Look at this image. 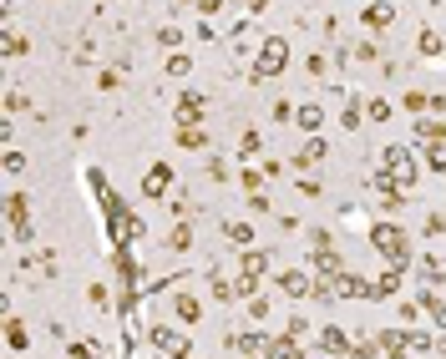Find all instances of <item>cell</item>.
Listing matches in <instances>:
<instances>
[{"mask_svg": "<svg viewBox=\"0 0 446 359\" xmlns=\"http://www.w3.org/2000/svg\"><path fill=\"white\" fill-rule=\"evenodd\" d=\"M370 248H375L391 268H411V233H406L400 223H375V228H370Z\"/></svg>", "mask_w": 446, "mask_h": 359, "instance_id": "cell-1", "label": "cell"}, {"mask_svg": "<svg viewBox=\"0 0 446 359\" xmlns=\"http://www.w3.org/2000/svg\"><path fill=\"white\" fill-rule=\"evenodd\" d=\"M289 66V41L284 36H264V46H259V61H253V87H259V81H269V76H279Z\"/></svg>", "mask_w": 446, "mask_h": 359, "instance_id": "cell-2", "label": "cell"}, {"mask_svg": "<svg viewBox=\"0 0 446 359\" xmlns=\"http://www.w3.org/2000/svg\"><path fill=\"white\" fill-rule=\"evenodd\" d=\"M380 162H386V173H391L400 187H416L421 167H416V152H411V147H386V152H380Z\"/></svg>", "mask_w": 446, "mask_h": 359, "instance_id": "cell-3", "label": "cell"}, {"mask_svg": "<svg viewBox=\"0 0 446 359\" xmlns=\"http://www.w3.org/2000/svg\"><path fill=\"white\" fill-rule=\"evenodd\" d=\"M6 218H11V238H15V243H31V238H36V223H31V203H26V193H11V198H6Z\"/></svg>", "mask_w": 446, "mask_h": 359, "instance_id": "cell-4", "label": "cell"}, {"mask_svg": "<svg viewBox=\"0 0 446 359\" xmlns=\"http://www.w3.org/2000/svg\"><path fill=\"white\" fill-rule=\"evenodd\" d=\"M147 339H153V349H162V354H173V359H193V344H188L183 334H173V329H162V324H153V329H147Z\"/></svg>", "mask_w": 446, "mask_h": 359, "instance_id": "cell-5", "label": "cell"}, {"mask_svg": "<svg viewBox=\"0 0 446 359\" xmlns=\"http://www.w3.org/2000/svg\"><path fill=\"white\" fill-rule=\"evenodd\" d=\"M167 187H173V167H167V162H153V167L142 173V198H162Z\"/></svg>", "mask_w": 446, "mask_h": 359, "instance_id": "cell-6", "label": "cell"}, {"mask_svg": "<svg viewBox=\"0 0 446 359\" xmlns=\"http://www.w3.org/2000/svg\"><path fill=\"white\" fill-rule=\"evenodd\" d=\"M203 107H208V96H203V91H183L173 122H178V126H198V122H203Z\"/></svg>", "mask_w": 446, "mask_h": 359, "instance_id": "cell-7", "label": "cell"}, {"mask_svg": "<svg viewBox=\"0 0 446 359\" xmlns=\"http://www.w3.org/2000/svg\"><path fill=\"white\" fill-rule=\"evenodd\" d=\"M325 157H330V142H325V137H305V147L294 152V167H300V173H309V167H320Z\"/></svg>", "mask_w": 446, "mask_h": 359, "instance_id": "cell-8", "label": "cell"}, {"mask_svg": "<svg viewBox=\"0 0 446 359\" xmlns=\"http://www.w3.org/2000/svg\"><path fill=\"white\" fill-rule=\"evenodd\" d=\"M274 284H279V293H289V299H309V293H314V284H309L305 268H289V273H279Z\"/></svg>", "mask_w": 446, "mask_h": 359, "instance_id": "cell-9", "label": "cell"}, {"mask_svg": "<svg viewBox=\"0 0 446 359\" xmlns=\"http://www.w3.org/2000/svg\"><path fill=\"white\" fill-rule=\"evenodd\" d=\"M416 279L426 284V288H441L446 284V263L436 258V253H421V258H416Z\"/></svg>", "mask_w": 446, "mask_h": 359, "instance_id": "cell-10", "label": "cell"}, {"mask_svg": "<svg viewBox=\"0 0 446 359\" xmlns=\"http://www.w3.org/2000/svg\"><path fill=\"white\" fill-rule=\"evenodd\" d=\"M416 142H421V147L446 142V122H441V117H416Z\"/></svg>", "mask_w": 446, "mask_h": 359, "instance_id": "cell-11", "label": "cell"}, {"mask_svg": "<svg viewBox=\"0 0 446 359\" xmlns=\"http://www.w3.org/2000/svg\"><path fill=\"white\" fill-rule=\"evenodd\" d=\"M294 122H300L309 137H320V126H325V107H320V101H300V112H294Z\"/></svg>", "mask_w": 446, "mask_h": 359, "instance_id": "cell-12", "label": "cell"}, {"mask_svg": "<svg viewBox=\"0 0 446 359\" xmlns=\"http://www.w3.org/2000/svg\"><path fill=\"white\" fill-rule=\"evenodd\" d=\"M173 314H178V324H198L203 319V299H198V293H178Z\"/></svg>", "mask_w": 446, "mask_h": 359, "instance_id": "cell-13", "label": "cell"}, {"mask_svg": "<svg viewBox=\"0 0 446 359\" xmlns=\"http://www.w3.org/2000/svg\"><path fill=\"white\" fill-rule=\"evenodd\" d=\"M350 344H355V339H345V329H335V324H325V329H320V349H325V354H340V359H345V354H350Z\"/></svg>", "mask_w": 446, "mask_h": 359, "instance_id": "cell-14", "label": "cell"}, {"mask_svg": "<svg viewBox=\"0 0 446 359\" xmlns=\"http://www.w3.org/2000/svg\"><path fill=\"white\" fill-rule=\"evenodd\" d=\"M400 273H406V268H386V273L370 284V299H391V293L400 288Z\"/></svg>", "mask_w": 446, "mask_h": 359, "instance_id": "cell-15", "label": "cell"}, {"mask_svg": "<svg viewBox=\"0 0 446 359\" xmlns=\"http://www.w3.org/2000/svg\"><path fill=\"white\" fill-rule=\"evenodd\" d=\"M228 349H239V354H264L269 339H264V334H228Z\"/></svg>", "mask_w": 446, "mask_h": 359, "instance_id": "cell-16", "label": "cell"}, {"mask_svg": "<svg viewBox=\"0 0 446 359\" xmlns=\"http://www.w3.org/2000/svg\"><path fill=\"white\" fill-rule=\"evenodd\" d=\"M223 238H228V248H249L253 243V223H223Z\"/></svg>", "mask_w": 446, "mask_h": 359, "instance_id": "cell-17", "label": "cell"}, {"mask_svg": "<svg viewBox=\"0 0 446 359\" xmlns=\"http://www.w3.org/2000/svg\"><path fill=\"white\" fill-rule=\"evenodd\" d=\"M264 359H305L300 354V344L289 339V334H279V339H269V349H264Z\"/></svg>", "mask_w": 446, "mask_h": 359, "instance_id": "cell-18", "label": "cell"}, {"mask_svg": "<svg viewBox=\"0 0 446 359\" xmlns=\"http://www.w3.org/2000/svg\"><path fill=\"white\" fill-rule=\"evenodd\" d=\"M178 147H183V152H203L208 132H203V126H178Z\"/></svg>", "mask_w": 446, "mask_h": 359, "instance_id": "cell-19", "label": "cell"}, {"mask_svg": "<svg viewBox=\"0 0 446 359\" xmlns=\"http://www.w3.org/2000/svg\"><path fill=\"white\" fill-rule=\"evenodd\" d=\"M391 15H396V6H391V0H380V6L365 10V26H370V31H386V26H391Z\"/></svg>", "mask_w": 446, "mask_h": 359, "instance_id": "cell-20", "label": "cell"}, {"mask_svg": "<svg viewBox=\"0 0 446 359\" xmlns=\"http://www.w3.org/2000/svg\"><path fill=\"white\" fill-rule=\"evenodd\" d=\"M6 344H11L15 354H20V349H26V344H31V334H26V324H20V319H15V314H11V319H6Z\"/></svg>", "mask_w": 446, "mask_h": 359, "instance_id": "cell-21", "label": "cell"}, {"mask_svg": "<svg viewBox=\"0 0 446 359\" xmlns=\"http://www.w3.org/2000/svg\"><path fill=\"white\" fill-rule=\"evenodd\" d=\"M421 309L431 314V324H441V329H446V304L436 299V288H426V293H421Z\"/></svg>", "mask_w": 446, "mask_h": 359, "instance_id": "cell-22", "label": "cell"}, {"mask_svg": "<svg viewBox=\"0 0 446 359\" xmlns=\"http://www.w3.org/2000/svg\"><path fill=\"white\" fill-rule=\"evenodd\" d=\"M416 46H421V56H446V41L426 26V31H421V41H416Z\"/></svg>", "mask_w": 446, "mask_h": 359, "instance_id": "cell-23", "label": "cell"}, {"mask_svg": "<svg viewBox=\"0 0 446 359\" xmlns=\"http://www.w3.org/2000/svg\"><path fill=\"white\" fill-rule=\"evenodd\" d=\"M340 126H345V132H360V96L355 91L345 96V117H340Z\"/></svg>", "mask_w": 446, "mask_h": 359, "instance_id": "cell-24", "label": "cell"}, {"mask_svg": "<svg viewBox=\"0 0 446 359\" xmlns=\"http://www.w3.org/2000/svg\"><path fill=\"white\" fill-rule=\"evenodd\" d=\"M167 248H173V253H188V248H193V228L178 223V228H173V238H167Z\"/></svg>", "mask_w": 446, "mask_h": 359, "instance_id": "cell-25", "label": "cell"}, {"mask_svg": "<svg viewBox=\"0 0 446 359\" xmlns=\"http://www.w3.org/2000/svg\"><path fill=\"white\" fill-rule=\"evenodd\" d=\"M421 238H446V213H426V223H421Z\"/></svg>", "mask_w": 446, "mask_h": 359, "instance_id": "cell-26", "label": "cell"}, {"mask_svg": "<svg viewBox=\"0 0 446 359\" xmlns=\"http://www.w3.org/2000/svg\"><path fill=\"white\" fill-rule=\"evenodd\" d=\"M269 268V253H244V279H259Z\"/></svg>", "mask_w": 446, "mask_h": 359, "instance_id": "cell-27", "label": "cell"}, {"mask_svg": "<svg viewBox=\"0 0 446 359\" xmlns=\"http://www.w3.org/2000/svg\"><path fill=\"white\" fill-rule=\"evenodd\" d=\"M426 173H446V142L426 147Z\"/></svg>", "mask_w": 446, "mask_h": 359, "instance_id": "cell-28", "label": "cell"}, {"mask_svg": "<svg viewBox=\"0 0 446 359\" xmlns=\"http://www.w3.org/2000/svg\"><path fill=\"white\" fill-rule=\"evenodd\" d=\"M183 41H188V36H183L178 26H162V31H158V46H167V51H178Z\"/></svg>", "mask_w": 446, "mask_h": 359, "instance_id": "cell-29", "label": "cell"}, {"mask_svg": "<svg viewBox=\"0 0 446 359\" xmlns=\"http://www.w3.org/2000/svg\"><path fill=\"white\" fill-rule=\"evenodd\" d=\"M305 71H309V81H325V76H330V66H325V56H320V51L305 56Z\"/></svg>", "mask_w": 446, "mask_h": 359, "instance_id": "cell-30", "label": "cell"}, {"mask_svg": "<svg viewBox=\"0 0 446 359\" xmlns=\"http://www.w3.org/2000/svg\"><path fill=\"white\" fill-rule=\"evenodd\" d=\"M400 107H406V112H431V96H426V91H406Z\"/></svg>", "mask_w": 446, "mask_h": 359, "instance_id": "cell-31", "label": "cell"}, {"mask_svg": "<svg viewBox=\"0 0 446 359\" xmlns=\"http://www.w3.org/2000/svg\"><path fill=\"white\" fill-rule=\"evenodd\" d=\"M365 112H370L365 122H375V126H380V122H391V101H380V96H375V101H370Z\"/></svg>", "mask_w": 446, "mask_h": 359, "instance_id": "cell-32", "label": "cell"}, {"mask_svg": "<svg viewBox=\"0 0 446 359\" xmlns=\"http://www.w3.org/2000/svg\"><path fill=\"white\" fill-rule=\"evenodd\" d=\"M345 359H375V339H355Z\"/></svg>", "mask_w": 446, "mask_h": 359, "instance_id": "cell-33", "label": "cell"}, {"mask_svg": "<svg viewBox=\"0 0 446 359\" xmlns=\"http://www.w3.org/2000/svg\"><path fill=\"white\" fill-rule=\"evenodd\" d=\"M294 112H300V107H294V101H284V96H279V101H274V112H269V117H274V122H294Z\"/></svg>", "mask_w": 446, "mask_h": 359, "instance_id": "cell-34", "label": "cell"}, {"mask_svg": "<svg viewBox=\"0 0 446 359\" xmlns=\"http://www.w3.org/2000/svg\"><path fill=\"white\" fill-rule=\"evenodd\" d=\"M6 56H26V36L20 31H6Z\"/></svg>", "mask_w": 446, "mask_h": 359, "instance_id": "cell-35", "label": "cell"}, {"mask_svg": "<svg viewBox=\"0 0 446 359\" xmlns=\"http://www.w3.org/2000/svg\"><path fill=\"white\" fill-rule=\"evenodd\" d=\"M284 334H289V339H305V334H309V319H300V314H294V319L284 324Z\"/></svg>", "mask_w": 446, "mask_h": 359, "instance_id": "cell-36", "label": "cell"}, {"mask_svg": "<svg viewBox=\"0 0 446 359\" xmlns=\"http://www.w3.org/2000/svg\"><path fill=\"white\" fill-rule=\"evenodd\" d=\"M97 87H102V91H117V87H122V71H112V66H107V71L97 76Z\"/></svg>", "mask_w": 446, "mask_h": 359, "instance_id": "cell-37", "label": "cell"}, {"mask_svg": "<svg viewBox=\"0 0 446 359\" xmlns=\"http://www.w3.org/2000/svg\"><path fill=\"white\" fill-rule=\"evenodd\" d=\"M253 152H259V132H244V142H239V162L253 157Z\"/></svg>", "mask_w": 446, "mask_h": 359, "instance_id": "cell-38", "label": "cell"}, {"mask_svg": "<svg viewBox=\"0 0 446 359\" xmlns=\"http://www.w3.org/2000/svg\"><path fill=\"white\" fill-rule=\"evenodd\" d=\"M188 71H193V61H188V56H173V61H167V76H188Z\"/></svg>", "mask_w": 446, "mask_h": 359, "instance_id": "cell-39", "label": "cell"}, {"mask_svg": "<svg viewBox=\"0 0 446 359\" xmlns=\"http://www.w3.org/2000/svg\"><path fill=\"white\" fill-rule=\"evenodd\" d=\"M102 344H67V359H92Z\"/></svg>", "mask_w": 446, "mask_h": 359, "instance_id": "cell-40", "label": "cell"}, {"mask_svg": "<svg viewBox=\"0 0 446 359\" xmlns=\"http://www.w3.org/2000/svg\"><path fill=\"white\" fill-rule=\"evenodd\" d=\"M6 173H26V152H15V147H11V152H6Z\"/></svg>", "mask_w": 446, "mask_h": 359, "instance_id": "cell-41", "label": "cell"}, {"mask_svg": "<svg viewBox=\"0 0 446 359\" xmlns=\"http://www.w3.org/2000/svg\"><path fill=\"white\" fill-rule=\"evenodd\" d=\"M87 299H92L97 309H107V284H92V288H87Z\"/></svg>", "mask_w": 446, "mask_h": 359, "instance_id": "cell-42", "label": "cell"}, {"mask_svg": "<svg viewBox=\"0 0 446 359\" xmlns=\"http://www.w3.org/2000/svg\"><path fill=\"white\" fill-rule=\"evenodd\" d=\"M355 56H360V61H375L380 51H375V41H360V46H355Z\"/></svg>", "mask_w": 446, "mask_h": 359, "instance_id": "cell-43", "label": "cell"}, {"mask_svg": "<svg viewBox=\"0 0 446 359\" xmlns=\"http://www.w3.org/2000/svg\"><path fill=\"white\" fill-rule=\"evenodd\" d=\"M208 177L223 182V177H228V162H218V157H214V162H208Z\"/></svg>", "mask_w": 446, "mask_h": 359, "instance_id": "cell-44", "label": "cell"}, {"mask_svg": "<svg viewBox=\"0 0 446 359\" xmlns=\"http://www.w3.org/2000/svg\"><path fill=\"white\" fill-rule=\"evenodd\" d=\"M249 314L253 319H269V299H249Z\"/></svg>", "mask_w": 446, "mask_h": 359, "instance_id": "cell-45", "label": "cell"}, {"mask_svg": "<svg viewBox=\"0 0 446 359\" xmlns=\"http://www.w3.org/2000/svg\"><path fill=\"white\" fill-rule=\"evenodd\" d=\"M218 6H223V0H198V10H203V15H214Z\"/></svg>", "mask_w": 446, "mask_h": 359, "instance_id": "cell-46", "label": "cell"}, {"mask_svg": "<svg viewBox=\"0 0 446 359\" xmlns=\"http://www.w3.org/2000/svg\"><path fill=\"white\" fill-rule=\"evenodd\" d=\"M249 10H253V15H264V10H269V0H249Z\"/></svg>", "mask_w": 446, "mask_h": 359, "instance_id": "cell-47", "label": "cell"}]
</instances>
